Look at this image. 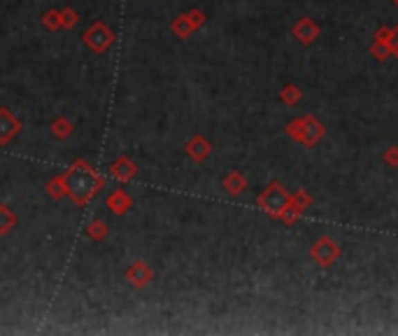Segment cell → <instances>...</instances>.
Masks as SVG:
<instances>
[]
</instances>
